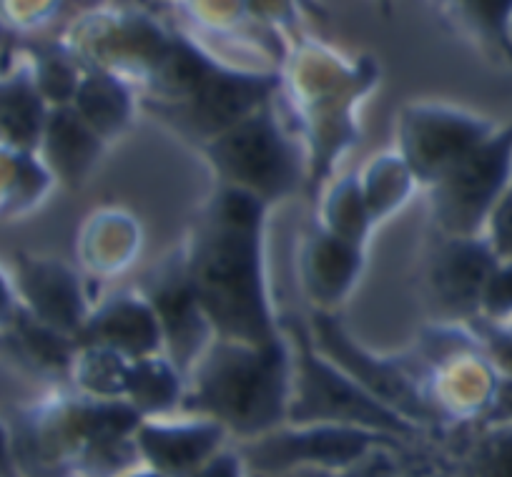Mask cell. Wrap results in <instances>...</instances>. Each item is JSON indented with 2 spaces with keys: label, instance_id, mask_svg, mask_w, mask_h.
<instances>
[{
  "label": "cell",
  "instance_id": "obj_1",
  "mask_svg": "<svg viewBox=\"0 0 512 477\" xmlns=\"http://www.w3.org/2000/svg\"><path fill=\"white\" fill-rule=\"evenodd\" d=\"M264 201L224 184L206 206L186 254L191 282L206 317L236 342H277L262 284Z\"/></svg>",
  "mask_w": 512,
  "mask_h": 477
},
{
  "label": "cell",
  "instance_id": "obj_2",
  "mask_svg": "<svg viewBox=\"0 0 512 477\" xmlns=\"http://www.w3.org/2000/svg\"><path fill=\"white\" fill-rule=\"evenodd\" d=\"M194 365L184 400L189 410L206 412L239 435H264L287 420L292 349L282 337L269 344H214Z\"/></svg>",
  "mask_w": 512,
  "mask_h": 477
},
{
  "label": "cell",
  "instance_id": "obj_3",
  "mask_svg": "<svg viewBox=\"0 0 512 477\" xmlns=\"http://www.w3.org/2000/svg\"><path fill=\"white\" fill-rule=\"evenodd\" d=\"M292 332V395H289L287 420L292 425L327 422V425H352L367 430L390 432L405 437L417 430L412 420L384 405L364 390L354 377L327 354L319 352L312 334L297 322H287Z\"/></svg>",
  "mask_w": 512,
  "mask_h": 477
},
{
  "label": "cell",
  "instance_id": "obj_4",
  "mask_svg": "<svg viewBox=\"0 0 512 477\" xmlns=\"http://www.w3.org/2000/svg\"><path fill=\"white\" fill-rule=\"evenodd\" d=\"M204 151L224 184L239 186L264 204L299 189L297 146L287 139L269 103L211 136Z\"/></svg>",
  "mask_w": 512,
  "mask_h": 477
},
{
  "label": "cell",
  "instance_id": "obj_5",
  "mask_svg": "<svg viewBox=\"0 0 512 477\" xmlns=\"http://www.w3.org/2000/svg\"><path fill=\"white\" fill-rule=\"evenodd\" d=\"M512 176V124L495 129L430 186L432 209L445 234L475 236Z\"/></svg>",
  "mask_w": 512,
  "mask_h": 477
},
{
  "label": "cell",
  "instance_id": "obj_6",
  "mask_svg": "<svg viewBox=\"0 0 512 477\" xmlns=\"http://www.w3.org/2000/svg\"><path fill=\"white\" fill-rule=\"evenodd\" d=\"M397 435L367 427L327 425V422H309L292 425V430H269L254 445L244 450L249 465L256 470H282L292 465H354L362 460L372 447L392 445Z\"/></svg>",
  "mask_w": 512,
  "mask_h": 477
},
{
  "label": "cell",
  "instance_id": "obj_7",
  "mask_svg": "<svg viewBox=\"0 0 512 477\" xmlns=\"http://www.w3.org/2000/svg\"><path fill=\"white\" fill-rule=\"evenodd\" d=\"M312 342L322 354H327L334 365L342 367L349 377L359 382L377 400L392 407L395 412L405 415L407 420L435 422L437 412L427 402L425 390L417 385V375H410L405 365L395 360H382L374 354L364 352L342 332L339 322L329 314H314L312 317Z\"/></svg>",
  "mask_w": 512,
  "mask_h": 477
},
{
  "label": "cell",
  "instance_id": "obj_8",
  "mask_svg": "<svg viewBox=\"0 0 512 477\" xmlns=\"http://www.w3.org/2000/svg\"><path fill=\"white\" fill-rule=\"evenodd\" d=\"M497 126L460 108L415 106L405 113L402 149L405 164L417 181L432 186L470 154Z\"/></svg>",
  "mask_w": 512,
  "mask_h": 477
},
{
  "label": "cell",
  "instance_id": "obj_9",
  "mask_svg": "<svg viewBox=\"0 0 512 477\" xmlns=\"http://www.w3.org/2000/svg\"><path fill=\"white\" fill-rule=\"evenodd\" d=\"M447 236L450 239L442 242L430 259L427 289L442 317L452 324H467L480 317L482 292L497 257L485 236Z\"/></svg>",
  "mask_w": 512,
  "mask_h": 477
},
{
  "label": "cell",
  "instance_id": "obj_10",
  "mask_svg": "<svg viewBox=\"0 0 512 477\" xmlns=\"http://www.w3.org/2000/svg\"><path fill=\"white\" fill-rule=\"evenodd\" d=\"M151 284H154L151 287V307L159 319L161 332L174 349L176 367L186 370L189 365H194L191 362L194 357L196 360L201 357V347H204L211 324L199 297H196L186 257H179L176 264L161 269L156 282Z\"/></svg>",
  "mask_w": 512,
  "mask_h": 477
},
{
  "label": "cell",
  "instance_id": "obj_11",
  "mask_svg": "<svg viewBox=\"0 0 512 477\" xmlns=\"http://www.w3.org/2000/svg\"><path fill=\"white\" fill-rule=\"evenodd\" d=\"M18 292L23 304L33 317L51 324L63 334L81 332L83 307L81 289L76 274L68 272L61 262L53 259H33L21 254L18 257Z\"/></svg>",
  "mask_w": 512,
  "mask_h": 477
},
{
  "label": "cell",
  "instance_id": "obj_12",
  "mask_svg": "<svg viewBox=\"0 0 512 477\" xmlns=\"http://www.w3.org/2000/svg\"><path fill=\"white\" fill-rule=\"evenodd\" d=\"M38 144L46 151L48 166L61 179L71 181V186H78L101 151L96 129L78 108H68L66 103H58L56 111L46 116Z\"/></svg>",
  "mask_w": 512,
  "mask_h": 477
},
{
  "label": "cell",
  "instance_id": "obj_13",
  "mask_svg": "<svg viewBox=\"0 0 512 477\" xmlns=\"http://www.w3.org/2000/svg\"><path fill=\"white\" fill-rule=\"evenodd\" d=\"M43 121V96L33 73L21 68L13 76L0 78V146L31 151L41 139Z\"/></svg>",
  "mask_w": 512,
  "mask_h": 477
},
{
  "label": "cell",
  "instance_id": "obj_14",
  "mask_svg": "<svg viewBox=\"0 0 512 477\" xmlns=\"http://www.w3.org/2000/svg\"><path fill=\"white\" fill-rule=\"evenodd\" d=\"M224 435V425L216 420L209 422H189L179 427H141L139 425V442L141 450L149 455L154 467L176 472L184 467L199 465L216 442Z\"/></svg>",
  "mask_w": 512,
  "mask_h": 477
},
{
  "label": "cell",
  "instance_id": "obj_15",
  "mask_svg": "<svg viewBox=\"0 0 512 477\" xmlns=\"http://www.w3.org/2000/svg\"><path fill=\"white\" fill-rule=\"evenodd\" d=\"M450 6L462 26L512 61V0H450Z\"/></svg>",
  "mask_w": 512,
  "mask_h": 477
},
{
  "label": "cell",
  "instance_id": "obj_16",
  "mask_svg": "<svg viewBox=\"0 0 512 477\" xmlns=\"http://www.w3.org/2000/svg\"><path fill=\"white\" fill-rule=\"evenodd\" d=\"M480 317L505 324L512 319V262H497L485 284Z\"/></svg>",
  "mask_w": 512,
  "mask_h": 477
},
{
  "label": "cell",
  "instance_id": "obj_17",
  "mask_svg": "<svg viewBox=\"0 0 512 477\" xmlns=\"http://www.w3.org/2000/svg\"><path fill=\"white\" fill-rule=\"evenodd\" d=\"M497 262H512V184L495 201L485 221V234Z\"/></svg>",
  "mask_w": 512,
  "mask_h": 477
},
{
  "label": "cell",
  "instance_id": "obj_18",
  "mask_svg": "<svg viewBox=\"0 0 512 477\" xmlns=\"http://www.w3.org/2000/svg\"><path fill=\"white\" fill-rule=\"evenodd\" d=\"M16 460H13V437L6 425H0V472H13Z\"/></svg>",
  "mask_w": 512,
  "mask_h": 477
},
{
  "label": "cell",
  "instance_id": "obj_19",
  "mask_svg": "<svg viewBox=\"0 0 512 477\" xmlns=\"http://www.w3.org/2000/svg\"><path fill=\"white\" fill-rule=\"evenodd\" d=\"M510 41H512V21H510Z\"/></svg>",
  "mask_w": 512,
  "mask_h": 477
}]
</instances>
